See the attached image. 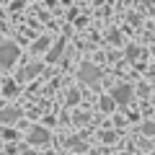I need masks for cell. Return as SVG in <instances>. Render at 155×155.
<instances>
[{
    "label": "cell",
    "mask_w": 155,
    "mask_h": 155,
    "mask_svg": "<svg viewBox=\"0 0 155 155\" xmlns=\"http://www.w3.org/2000/svg\"><path fill=\"white\" fill-rule=\"evenodd\" d=\"M98 78H101V70L96 65H91V62H83V65H80V80H83V83L93 85Z\"/></svg>",
    "instance_id": "7a4b0ae2"
},
{
    "label": "cell",
    "mask_w": 155,
    "mask_h": 155,
    "mask_svg": "<svg viewBox=\"0 0 155 155\" xmlns=\"http://www.w3.org/2000/svg\"><path fill=\"white\" fill-rule=\"evenodd\" d=\"M78 98H80V93H78V91L72 88L70 93H67V104H78Z\"/></svg>",
    "instance_id": "ba28073f"
},
{
    "label": "cell",
    "mask_w": 155,
    "mask_h": 155,
    "mask_svg": "<svg viewBox=\"0 0 155 155\" xmlns=\"http://www.w3.org/2000/svg\"><path fill=\"white\" fill-rule=\"evenodd\" d=\"M16 119H18V109H3V111H0V122H16Z\"/></svg>",
    "instance_id": "5b68a950"
},
{
    "label": "cell",
    "mask_w": 155,
    "mask_h": 155,
    "mask_svg": "<svg viewBox=\"0 0 155 155\" xmlns=\"http://www.w3.org/2000/svg\"><path fill=\"white\" fill-rule=\"evenodd\" d=\"M16 60H18V47L13 41L0 44V67H11Z\"/></svg>",
    "instance_id": "6da1fadb"
},
{
    "label": "cell",
    "mask_w": 155,
    "mask_h": 155,
    "mask_svg": "<svg viewBox=\"0 0 155 155\" xmlns=\"http://www.w3.org/2000/svg\"><path fill=\"white\" fill-rule=\"evenodd\" d=\"M129 98H132V88H129V85H119V88L111 91V101L119 104V106H127Z\"/></svg>",
    "instance_id": "3957f363"
},
{
    "label": "cell",
    "mask_w": 155,
    "mask_h": 155,
    "mask_svg": "<svg viewBox=\"0 0 155 155\" xmlns=\"http://www.w3.org/2000/svg\"><path fill=\"white\" fill-rule=\"evenodd\" d=\"M145 132H147V134H153V132H155V124H147V127H145Z\"/></svg>",
    "instance_id": "7c38bea8"
},
{
    "label": "cell",
    "mask_w": 155,
    "mask_h": 155,
    "mask_svg": "<svg viewBox=\"0 0 155 155\" xmlns=\"http://www.w3.org/2000/svg\"><path fill=\"white\" fill-rule=\"evenodd\" d=\"M47 140H49V134H47V129H41V127H34L31 134H28V142L31 145H41V142H47Z\"/></svg>",
    "instance_id": "277c9868"
},
{
    "label": "cell",
    "mask_w": 155,
    "mask_h": 155,
    "mask_svg": "<svg viewBox=\"0 0 155 155\" xmlns=\"http://www.w3.org/2000/svg\"><path fill=\"white\" fill-rule=\"evenodd\" d=\"M16 91H18L16 85H5V93H8V96H13V93H16Z\"/></svg>",
    "instance_id": "8fae6325"
},
{
    "label": "cell",
    "mask_w": 155,
    "mask_h": 155,
    "mask_svg": "<svg viewBox=\"0 0 155 155\" xmlns=\"http://www.w3.org/2000/svg\"><path fill=\"white\" fill-rule=\"evenodd\" d=\"M62 49H65V41H57V47L49 52V54H47V62H54L57 57H60V52H62Z\"/></svg>",
    "instance_id": "52a82bcc"
},
{
    "label": "cell",
    "mask_w": 155,
    "mask_h": 155,
    "mask_svg": "<svg viewBox=\"0 0 155 155\" xmlns=\"http://www.w3.org/2000/svg\"><path fill=\"white\" fill-rule=\"evenodd\" d=\"M101 109H104V111H111V109H114V101H111L109 96H106V98L101 101Z\"/></svg>",
    "instance_id": "9c48e42d"
},
{
    "label": "cell",
    "mask_w": 155,
    "mask_h": 155,
    "mask_svg": "<svg viewBox=\"0 0 155 155\" xmlns=\"http://www.w3.org/2000/svg\"><path fill=\"white\" fill-rule=\"evenodd\" d=\"M39 70H41V65H28V67H23V72H21V78L23 80H28V78H34V75H39Z\"/></svg>",
    "instance_id": "8992f818"
},
{
    "label": "cell",
    "mask_w": 155,
    "mask_h": 155,
    "mask_svg": "<svg viewBox=\"0 0 155 155\" xmlns=\"http://www.w3.org/2000/svg\"><path fill=\"white\" fill-rule=\"evenodd\" d=\"M47 44H49V41H47V39H39V41H36V49H44Z\"/></svg>",
    "instance_id": "30bf717a"
}]
</instances>
